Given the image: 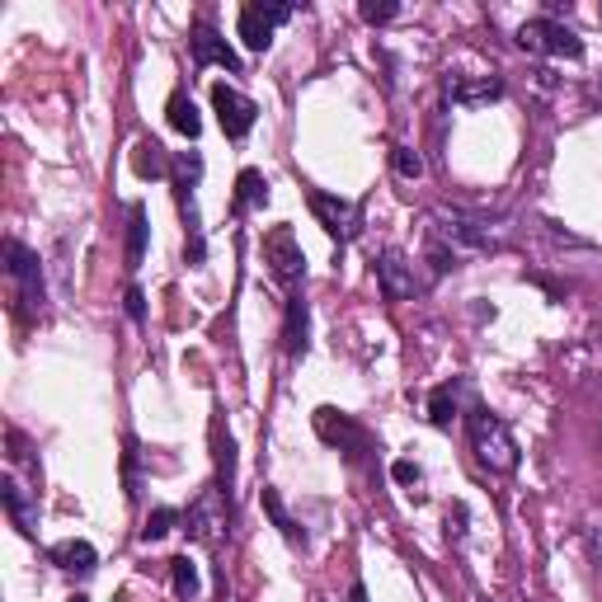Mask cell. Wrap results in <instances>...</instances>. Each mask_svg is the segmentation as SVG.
<instances>
[{
	"label": "cell",
	"mask_w": 602,
	"mask_h": 602,
	"mask_svg": "<svg viewBox=\"0 0 602 602\" xmlns=\"http://www.w3.org/2000/svg\"><path fill=\"white\" fill-rule=\"evenodd\" d=\"M198 179H203V155L179 151L175 170H170V184H175V203L184 217V254H189V268L208 264V236H203V217H198Z\"/></svg>",
	"instance_id": "cell-1"
},
{
	"label": "cell",
	"mask_w": 602,
	"mask_h": 602,
	"mask_svg": "<svg viewBox=\"0 0 602 602\" xmlns=\"http://www.w3.org/2000/svg\"><path fill=\"white\" fill-rule=\"evenodd\" d=\"M466 438H471V452H476V462L485 471H494V476H513L518 471V438L509 434V424L490 414L485 405H471L466 410Z\"/></svg>",
	"instance_id": "cell-2"
},
{
	"label": "cell",
	"mask_w": 602,
	"mask_h": 602,
	"mask_svg": "<svg viewBox=\"0 0 602 602\" xmlns=\"http://www.w3.org/2000/svg\"><path fill=\"white\" fill-rule=\"evenodd\" d=\"M5 274L14 283V301H20V315L24 321H38L42 315V301H48V288H42V260L24 240H5Z\"/></svg>",
	"instance_id": "cell-3"
},
{
	"label": "cell",
	"mask_w": 602,
	"mask_h": 602,
	"mask_svg": "<svg viewBox=\"0 0 602 602\" xmlns=\"http://www.w3.org/2000/svg\"><path fill=\"white\" fill-rule=\"evenodd\" d=\"M184 532H189V541H198V547L217 551L222 541L231 537V499H226L217 485L203 490L189 509H184Z\"/></svg>",
	"instance_id": "cell-4"
},
{
	"label": "cell",
	"mask_w": 602,
	"mask_h": 602,
	"mask_svg": "<svg viewBox=\"0 0 602 602\" xmlns=\"http://www.w3.org/2000/svg\"><path fill=\"white\" fill-rule=\"evenodd\" d=\"M315 434H321L325 448L343 452V462H349V466H367V456H372V434L353 419V414H343V410H335V405H321V410H315Z\"/></svg>",
	"instance_id": "cell-5"
},
{
	"label": "cell",
	"mask_w": 602,
	"mask_h": 602,
	"mask_svg": "<svg viewBox=\"0 0 602 602\" xmlns=\"http://www.w3.org/2000/svg\"><path fill=\"white\" fill-rule=\"evenodd\" d=\"M428 236L442 240V246H452L456 254H466V250H494L499 240L490 231V222H480V217H471V212H434L428 217Z\"/></svg>",
	"instance_id": "cell-6"
},
{
	"label": "cell",
	"mask_w": 602,
	"mask_h": 602,
	"mask_svg": "<svg viewBox=\"0 0 602 602\" xmlns=\"http://www.w3.org/2000/svg\"><path fill=\"white\" fill-rule=\"evenodd\" d=\"M518 48L537 52V57H569V62H579L584 38L575 34V28H565L561 20H551V14H537V20H527L518 28Z\"/></svg>",
	"instance_id": "cell-7"
},
{
	"label": "cell",
	"mask_w": 602,
	"mask_h": 602,
	"mask_svg": "<svg viewBox=\"0 0 602 602\" xmlns=\"http://www.w3.org/2000/svg\"><path fill=\"white\" fill-rule=\"evenodd\" d=\"M306 203H311V217L325 226L329 240H339V246H353V240L363 236V208L349 203V198H335V193L311 189Z\"/></svg>",
	"instance_id": "cell-8"
},
{
	"label": "cell",
	"mask_w": 602,
	"mask_h": 602,
	"mask_svg": "<svg viewBox=\"0 0 602 602\" xmlns=\"http://www.w3.org/2000/svg\"><path fill=\"white\" fill-rule=\"evenodd\" d=\"M212 113H217L222 133L231 141H246L254 133V123H260V104L250 95H240L236 85H212Z\"/></svg>",
	"instance_id": "cell-9"
},
{
	"label": "cell",
	"mask_w": 602,
	"mask_h": 602,
	"mask_svg": "<svg viewBox=\"0 0 602 602\" xmlns=\"http://www.w3.org/2000/svg\"><path fill=\"white\" fill-rule=\"evenodd\" d=\"M264 264H268V274H274L283 288L297 292L301 274H306V254H301L292 226H274V231L264 236Z\"/></svg>",
	"instance_id": "cell-10"
},
{
	"label": "cell",
	"mask_w": 602,
	"mask_h": 602,
	"mask_svg": "<svg viewBox=\"0 0 602 602\" xmlns=\"http://www.w3.org/2000/svg\"><path fill=\"white\" fill-rule=\"evenodd\" d=\"M292 14H297V5H260V0L240 5V38H246V48L250 52H268L278 24H288Z\"/></svg>",
	"instance_id": "cell-11"
},
{
	"label": "cell",
	"mask_w": 602,
	"mask_h": 602,
	"mask_svg": "<svg viewBox=\"0 0 602 602\" xmlns=\"http://www.w3.org/2000/svg\"><path fill=\"white\" fill-rule=\"evenodd\" d=\"M377 288H381L386 301H410V297L424 292V283H419L414 264L400 250H381L377 254Z\"/></svg>",
	"instance_id": "cell-12"
},
{
	"label": "cell",
	"mask_w": 602,
	"mask_h": 602,
	"mask_svg": "<svg viewBox=\"0 0 602 602\" xmlns=\"http://www.w3.org/2000/svg\"><path fill=\"white\" fill-rule=\"evenodd\" d=\"M189 48H193V66H198V71H203V66H226V71H240L236 48H231V42H226V38H222L208 20H198V24H193Z\"/></svg>",
	"instance_id": "cell-13"
},
{
	"label": "cell",
	"mask_w": 602,
	"mask_h": 602,
	"mask_svg": "<svg viewBox=\"0 0 602 602\" xmlns=\"http://www.w3.org/2000/svg\"><path fill=\"white\" fill-rule=\"evenodd\" d=\"M0 504H5V513H10V523L20 527L24 537H38V499L24 490L14 476H5L0 480Z\"/></svg>",
	"instance_id": "cell-14"
},
{
	"label": "cell",
	"mask_w": 602,
	"mask_h": 602,
	"mask_svg": "<svg viewBox=\"0 0 602 602\" xmlns=\"http://www.w3.org/2000/svg\"><path fill=\"white\" fill-rule=\"evenodd\" d=\"M311 343V306L301 292H288V311H283V353L301 358Z\"/></svg>",
	"instance_id": "cell-15"
},
{
	"label": "cell",
	"mask_w": 602,
	"mask_h": 602,
	"mask_svg": "<svg viewBox=\"0 0 602 602\" xmlns=\"http://www.w3.org/2000/svg\"><path fill=\"white\" fill-rule=\"evenodd\" d=\"M442 95L452 99V104H490V99L504 95V80L499 76H480V80H466V76H448L442 80Z\"/></svg>",
	"instance_id": "cell-16"
},
{
	"label": "cell",
	"mask_w": 602,
	"mask_h": 602,
	"mask_svg": "<svg viewBox=\"0 0 602 602\" xmlns=\"http://www.w3.org/2000/svg\"><path fill=\"white\" fill-rule=\"evenodd\" d=\"M462 396H466V381H442L428 391V424L434 428H452V419L462 414Z\"/></svg>",
	"instance_id": "cell-17"
},
{
	"label": "cell",
	"mask_w": 602,
	"mask_h": 602,
	"mask_svg": "<svg viewBox=\"0 0 602 602\" xmlns=\"http://www.w3.org/2000/svg\"><path fill=\"white\" fill-rule=\"evenodd\" d=\"M48 561L57 569H66V575H95V569H99V551L90 547V541H57V547L48 551Z\"/></svg>",
	"instance_id": "cell-18"
},
{
	"label": "cell",
	"mask_w": 602,
	"mask_h": 602,
	"mask_svg": "<svg viewBox=\"0 0 602 602\" xmlns=\"http://www.w3.org/2000/svg\"><path fill=\"white\" fill-rule=\"evenodd\" d=\"M260 504H264L268 523L278 527V537L288 541V547H306V532H301V527H297V518L288 513V504H283V494H278V490H264V494H260Z\"/></svg>",
	"instance_id": "cell-19"
},
{
	"label": "cell",
	"mask_w": 602,
	"mask_h": 602,
	"mask_svg": "<svg viewBox=\"0 0 602 602\" xmlns=\"http://www.w3.org/2000/svg\"><path fill=\"white\" fill-rule=\"evenodd\" d=\"M133 170H137L141 179H161V175H170V170H175V161H170L165 147L155 137H141L137 151H133Z\"/></svg>",
	"instance_id": "cell-20"
},
{
	"label": "cell",
	"mask_w": 602,
	"mask_h": 602,
	"mask_svg": "<svg viewBox=\"0 0 602 602\" xmlns=\"http://www.w3.org/2000/svg\"><path fill=\"white\" fill-rule=\"evenodd\" d=\"M165 118H170V127H175L179 137H189V141H193L198 133H203V118H198V104L189 99V90H175V95H170Z\"/></svg>",
	"instance_id": "cell-21"
},
{
	"label": "cell",
	"mask_w": 602,
	"mask_h": 602,
	"mask_svg": "<svg viewBox=\"0 0 602 602\" xmlns=\"http://www.w3.org/2000/svg\"><path fill=\"white\" fill-rule=\"evenodd\" d=\"M268 203V179L260 175V170H240L236 175V212L246 217V212L264 208Z\"/></svg>",
	"instance_id": "cell-22"
},
{
	"label": "cell",
	"mask_w": 602,
	"mask_h": 602,
	"mask_svg": "<svg viewBox=\"0 0 602 602\" xmlns=\"http://www.w3.org/2000/svg\"><path fill=\"white\" fill-rule=\"evenodd\" d=\"M147 236H151V226H147V208L133 203V212H127V268H141V254H147Z\"/></svg>",
	"instance_id": "cell-23"
},
{
	"label": "cell",
	"mask_w": 602,
	"mask_h": 602,
	"mask_svg": "<svg viewBox=\"0 0 602 602\" xmlns=\"http://www.w3.org/2000/svg\"><path fill=\"white\" fill-rule=\"evenodd\" d=\"M170 584H175V598H184V602L198 598L203 579H198V565L189 561V555H175V561H170Z\"/></svg>",
	"instance_id": "cell-24"
},
{
	"label": "cell",
	"mask_w": 602,
	"mask_h": 602,
	"mask_svg": "<svg viewBox=\"0 0 602 602\" xmlns=\"http://www.w3.org/2000/svg\"><path fill=\"white\" fill-rule=\"evenodd\" d=\"M231 485H236V442H231V434L217 428V490L231 499Z\"/></svg>",
	"instance_id": "cell-25"
},
{
	"label": "cell",
	"mask_w": 602,
	"mask_h": 602,
	"mask_svg": "<svg viewBox=\"0 0 602 602\" xmlns=\"http://www.w3.org/2000/svg\"><path fill=\"white\" fill-rule=\"evenodd\" d=\"M179 523H184V513H179V509H155V513H151V518H147V527H141V532H137V537H141V541H147V547H155V541H165V537H170V532H175V527H179Z\"/></svg>",
	"instance_id": "cell-26"
},
{
	"label": "cell",
	"mask_w": 602,
	"mask_h": 602,
	"mask_svg": "<svg viewBox=\"0 0 602 602\" xmlns=\"http://www.w3.org/2000/svg\"><path fill=\"white\" fill-rule=\"evenodd\" d=\"M391 170H396L400 179H419V175H424V155L410 151V147H396V151H391Z\"/></svg>",
	"instance_id": "cell-27"
},
{
	"label": "cell",
	"mask_w": 602,
	"mask_h": 602,
	"mask_svg": "<svg viewBox=\"0 0 602 602\" xmlns=\"http://www.w3.org/2000/svg\"><path fill=\"white\" fill-rule=\"evenodd\" d=\"M123 485H127V499L141 494V476H137V438L123 442Z\"/></svg>",
	"instance_id": "cell-28"
},
{
	"label": "cell",
	"mask_w": 602,
	"mask_h": 602,
	"mask_svg": "<svg viewBox=\"0 0 602 602\" xmlns=\"http://www.w3.org/2000/svg\"><path fill=\"white\" fill-rule=\"evenodd\" d=\"M358 14H363L367 24H391L396 14H400V5H391V0H363V5H358Z\"/></svg>",
	"instance_id": "cell-29"
},
{
	"label": "cell",
	"mask_w": 602,
	"mask_h": 602,
	"mask_svg": "<svg viewBox=\"0 0 602 602\" xmlns=\"http://www.w3.org/2000/svg\"><path fill=\"white\" fill-rule=\"evenodd\" d=\"M5 442H10V462L14 466H34V456H28V438L20 434V428H10Z\"/></svg>",
	"instance_id": "cell-30"
},
{
	"label": "cell",
	"mask_w": 602,
	"mask_h": 602,
	"mask_svg": "<svg viewBox=\"0 0 602 602\" xmlns=\"http://www.w3.org/2000/svg\"><path fill=\"white\" fill-rule=\"evenodd\" d=\"M391 476H396V485H419V480H424V471L414 466V462H396V466H391Z\"/></svg>",
	"instance_id": "cell-31"
},
{
	"label": "cell",
	"mask_w": 602,
	"mask_h": 602,
	"mask_svg": "<svg viewBox=\"0 0 602 602\" xmlns=\"http://www.w3.org/2000/svg\"><path fill=\"white\" fill-rule=\"evenodd\" d=\"M127 315H133V321H147V297H141V288H127Z\"/></svg>",
	"instance_id": "cell-32"
},
{
	"label": "cell",
	"mask_w": 602,
	"mask_h": 602,
	"mask_svg": "<svg viewBox=\"0 0 602 602\" xmlns=\"http://www.w3.org/2000/svg\"><path fill=\"white\" fill-rule=\"evenodd\" d=\"M349 602H367V589H363V584H353V589H349Z\"/></svg>",
	"instance_id": "cell-33"
},
{
	"label": "cell",
	"mask_w": 602,
	"mask_h": 602,
	"mask_svg": "<svg viewBox=\"0 0 602 602\" xmlns=\"http://www.w3.org/2000/svg\"><path fill=\"white\" fill-rule=\"evenodd\" d=\"M71 602H90V598H85V593H76V598H71Z\"/></svg>",
	"instance_id": "cell-34"
}]
</instances>
